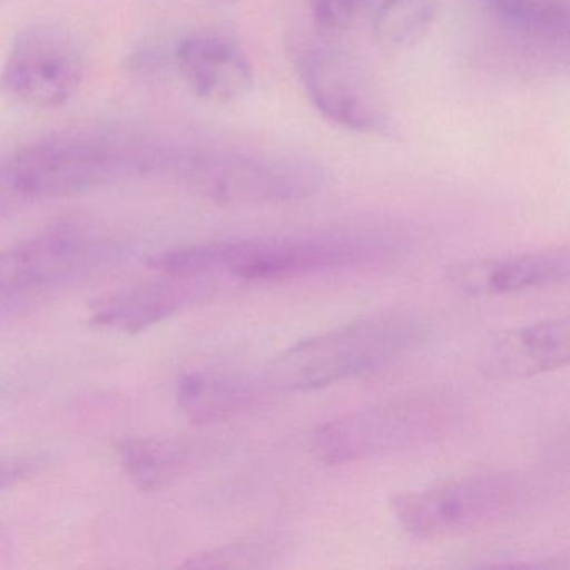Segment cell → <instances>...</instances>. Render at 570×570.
<instances>
[{
    "mask_svg": "<svg viewBox=\"0 0 570 570\" xmlns=\"http://www.w3.org/2000/svg\"><path fill=\"white\" fill-rule=\"evenodd\" d=\"M48 465L42 453H0V492L14 489L19 483L38 475Z\"/></svg>",
    "mask_w": 570,
    "mask_h": 570,
    "instance_id": "d6986e66",
    "label": "cell"
},
{
    "mask_svg": "<svg viewBox=\"0 0 570 570\" xmlns=\"http://www.w3.org/2000/svg\"><path fill=\"white\" fill-rule=\"evenodd\" d=\"M288 540L282 535L246 537L236 542L225 543L206 550L186 560L183 566L191 569H259L276 566L289 552Z\"/></svg>",
    "mask_w": 570,
    "mask_h": 570,
    "instance_id": "ac0fdd59",
    "label": "cell"
},
{
    "mask_svg": "<svg viewBox=\"0 0 570 570\" xmlns=\"http://www.w3.org/2000/svg\"><path fill=\"white\" fill-rule=\"evenodd\" d=\"M85 71V55L71 32L55 24L29 26L12 41L0 89L26 108H59L79 91Z\"/></svg>",
    "mask_w": 570,
    "mask_h": 570,
    "instance_id": "ba28073f",
    "label": "cell"
},
{
    "mask_svg": "<svg viewBox=\"0 0 570 570\" xmlns=\"http://www.w3.org/2000/svg\"><path fill=\"white\" fill-rule=\"evenodd\" d=\"M570 358L569 318L519 326L490 340L483 370L499 379H529L563 368Z\"/></svg>",
    "mask_w": 570,
    "mask_h": 570,
    "instance_id": "4fadbf2b",
    "label": "cell"
},
{
    "mask_svg": "<svg viewBox=\"0 0 570 570\" xmlns=\"http://www.w3.org/2000/svg\"><path fill=\"white\" fill-rule=\"evenodd\" d=\"M425 320L409 312L380 313L346 323L283 350L266 365L265 382L279 392H312L366 375L422 348Z\"/></svg>",
    "mask_w": 570,
    "mask_h": 570,
    "instance_id": "6da1fadb",
    "label": "cell"
},
{
    "mask_svg": "<svg viewBox=\"0 0 570 570\" xmlns=\"http://www.w3.org/2000/svg\"><path fill=\"white\" fill-rule=\"evenodd\" d=\"M116 456L128 479L145 492L171 485L188 469L193 450L169 436H129L119 440Z\"/></svg>",
    "mask_w": 570,
    "mask_h": 570,
    "instance_id": "9a60e30c",
    "label": "cell"
},
{
    "mask_svg": "<svg viewBox=\"0 0 570 570\" xmlns=\"http://www.w3.org/2000/svg\"><path fill=\"white\" fill-rule=\"evenodd\" d=\"M483 8L507 28L539 41H566L569 0H482Z\"/></svg>",
    "mask_w": 570,
    "mask_h": 570,
    "instance_id": "2e32d148",
    "label": "cell"
},
{
    "mask_svg": "<svg viewBox=\"0 0 570 570\" xmlns=\"http://www.w3.org/2000/svg\"><path fill=\"white\" fill-rule=\"evenodd\" d=\"M216 292L212 276L166 275L99 296L89 306V320L99 328L139 333L206 302Z\"/></svg>",
    "mask_w": 570,
    "mask_h": 570,
    "instance_id": "30bf717a",
    "label": "cell"
},
{
    "mask_svg": "<svg viewBox=\"0 0 570 570\" xmlns=\"http://www.w3.org/2000/svg\"><path fill=\"white\" fill-rule=\"evenodd\" d=\"M258 396L255 383L225 370L185 373L176 385V405L186 419L202 425L226 422L248 412Z\"/></svg>",
    "mask_w": 570,
    "mask_h": 570,
    "instance_id": "5bb4252c",
    "label": "cell"
},
{
    "mask_svg": "<svg viewBox=\"0 0 570 570\" xmlns=\"http://www.w3.org/2000/svg\"><path fill=\"white\" fill-rule=\"evenodd\" d=\"M98 229L79 222L48 226L0 249V305L24 302L85 275L111 253Z\"/></svg>",
    "mask_w": 570,
    "mask_h": 570,
    "instance_id": "52a82bcc",
    "label": "cell"
},
{
    "mask_svg": "<svg viewBox=\"0 0 570 570\" xmlns=\"http://www.w3.org/2000/svg\"><path fill=\"white\" fill-rule=\"evenodd\" d=\"M569 249H537L473 259L450 269V282L473 296H503L560 285L569 279Z\"/></svg>",
    "mask_w": 570,
    "mask_h": 570,
    "instance_id": "7c38bea8",
    "label": "cell"
},
{
    "mask_svg": "<svg viewBox=\"0 0 570 570\" xmlns=\"http://www.w3.org/2000/svg\"><path fill=\"white\" fill-rule=\"evenodd\" d=\"M102 136H56L21 149L0 163V222L39 202L85 195L129 173L159 165L156 156Z\"/></svg>",
    "mask_w": 570,
    "mask_h": 570,
    "instance_id": "3957f363",
    "label": "cell"
},
{
    "mask_svg": "<svg viewBox=\"0 0 570 570\" xmlns=\"http://www.w3.org/2000/svg\"><path fill=\"white\" fill-rule=\"evenodd\" d=\"M530 493V483L517 473H482L396 493L390 507L409 535L450 539L513 519L529 505Z\"/></svg>",
    "mask_w": 570,
    "mask_h": 570,
    "instance_id": "8992f818",
    "label": "cell"
},
{
    "mask_svg": "<svg viewBox=\"0 0 570 570\" xmlns=\"http://www.w3.org/2000/svg\"><path fill=\"white\" fill-rule=\"evenodd\" d=\"M460 413L450 392L409 393L326 422L313 435V450L330 465L396 455L449 435Z\"/></svg>",
    "mask_w": 570,
    "mask_h": 570,
    "instance_id": "277c9868",
    "label": "cell"
},
{
    "mask_svg": "<svg viewBox=\"0 0 570 570\" xmlns=\"http://www.w3.org/2000/svg\"><path fill=\"white\" fill-rule=\"evenodd\" d=\"M315 21L326 31H345L358 18L366 0H309Z\"/></svg>",
    "mask_w": 570,
    "mask_h": 570,
    "instance_id": "ffe728a7",
    "label": "cell"
},
{
    "mask_svg": "<svg viewBox=\"0 0 570 570\" xmlns=\"http://www.w3.org/2000/svg\"><path fill=\"white\" fill-rule=\"evenodd\" d=\"M176 178L219 205H288L320 195L328 186L322 166L302 158L193 151L165 163Z\"/></svg>",
    "mask_w": 570,
    "mask_h": 570,
    "instance_id": "5b68a950",
    "label": "cell"
},
{
    "mask_svg": "<svg viewBox=\"0 0 570 570\" xmlns=\"http://www.w3.org/2000/svg\"><path fill=\"white\" fill-rule=\"evenodd\" d=\"M175 62L189 89L213 105H232L252 91L248 56L226 36H188L176 46Z\"/></svg>",
    "mask_w": 570,
    "mask_h": 570,
    "instance_id": "8fae6325",
    "label": "cell"
},
{
    "mask_svg": "<svg viewBox=\"0 0 570 570\" xmlns=\"http://www.w3.org/2000/svg\"><path fill=\"white\" fill-rule=\"evenodd\" d=\"M440 0H383L373 19V35L385 48L419 45L439 19Z\"/></svg>",
    "mask_w": 570,
    "mask_h": 570,
    "instance_id": "e0dca14e",
    "label": "cell"
},
{
    "mask_svg": "<svg viewBox=\"0 0 570 570\" xmlns=\"http://www.w3.org/2000/svg\"><path fill=\"white\" fill-rule=\"evenodd\" d=\"M299 78L313 108L333 125L360 135H382L390 119L365 72L342 52L316 48L299 62Z\"/></svg>",
    "mask_w": 570,
    "mask_h": 570,
    "instance_id": "9c48e42d",
    "label": "cell"
},
{
    "mask_svg": "<svg viewBox=\"0 0 570 570\" xmlns=\"http://www.w3.org/2000/svg\"><path fill=\"white\" fill-rule=\"evenodd\" d=\"M385 253V245L362 236L226 239L168 249L153 256L148 265L166 275H228L272 282L368 265Z\"/></svg>",
    "mask_w": 570,
    "mask_h": 570,
    "instance_id": "7a4b0ae2",
    "label": "cell"
}]
</instances>
